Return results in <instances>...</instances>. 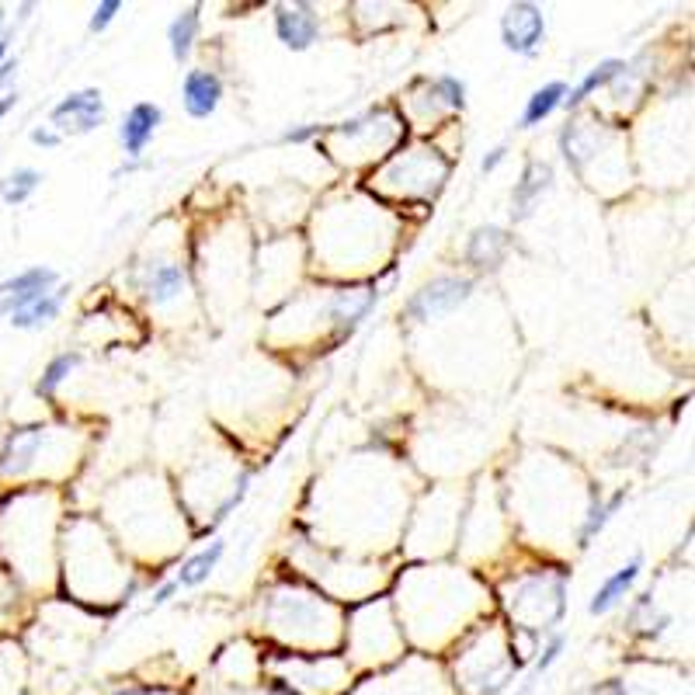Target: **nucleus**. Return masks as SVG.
<instances>
[{"label": "nucleus", "mask_w": 695, "mask_h": 695, "mask_svg": "<svg viewBox=\"0 0 695 695\" xmlns=\"http://www.w3.org/2000/svg\"><path fill=\"white\" fill-rule=\"evenodd\" d=\"M14 105H18V94H4V98H0V122L7 119V112H11Z\"/></svg>", "instance_id": "obj_31"}, {"label": "nucleus", "mask_w": 695, "mask_h": 695, "mask_svg": "<svg viewBox=\"0 0 695 695\" xmlns=\"http://www.w3.org/2000/svg\"><path fill=\"white\" fill-rule=\"evenodd\" d=\"M511 247V233L501 226H477L466 244V261L477 268H497Z\"/></svg>", "instance_id": "obj_12"}, {"label": "nucleus", "mask_w": 695, "mask_h": 695, "mask_svg": "<svg viewBox=\"0 0 695 695\" xmlns=\"http://www.w3.org/2000/svg\"><path fill=\"white\" fill-rule=\"evenodd\" d=\"M223 101V80L212 70H188L181 80V105L192 119H209Z\"/></svg>", "instance_id": "obj_7"}, {"label": "nucleus", "mask_w": 695, "mask_h": 695, "mask_svg": "<svg viewBox=\"0 0 695 695\" xmlns=\"http://www.w3.org/2000/svg\"><path fill=\"white\" fill-rule=\"evenodd\" d=\"M174 591H178V584L174 581H167V584H160L157 591H153V609H160V605H167L174 598Z\"/></svg>", "instance_id": "obj_29"}, {"label": "nucleus", "mask_w": 695, "mask_h": 695, "mask_svg": "<svg viewBox=\"0 0 695 695\" xmlns=\"http://www.w3.org/2000/svg\"><path fill=\"white\" fill-rule=\"evenodd\" d=\"M181 292H185V272H181V265L160 261V265L150 268V275H146V296L153 303H171Z\"/></svg>", "instance_id": "obj_17"}, {"label": "nucleus", "mask_w": 695, "mask_h": 695, "mask_svg": "<svg viewBox=\"0 0 695 695\" xmlns=\"http://www.w3.org/2000/svg\"><path fill=\"white\" fill-rule=\"evenodd\" d=\"M563 98H567V84H563V80H550V84H543L539 91H532L522 108V129L543 126L556 108L563 105Z\"/></svg>", "instance_id": "obj_15"}, {"label": "nucleus", "mask_w": 695, "mask_h": 695, "mask_svg": "<svg viewBox=\"0 0 695 695\" xmlns=\"http://www.w3.org/2000/svg\"><path fill=\"white\" fill-rule=\"evenodd\" d=\"M39 185H42V174L35 171V167H14L11 174L0 178V199H4L7 206H25V202L39 192Z\"/></svg>", "instance_id": "obj_19"}, {"label": "nucleus", "mask_w": 695, "mask_h": 695, "mask_svg": "<svg viewBox=\"0 0 695 695\" xmlns=\"http://www.w3.org/2000/svg\"><path fill=\"white\" fill-rule=\"evenodd\" d=\"M14 70H18V63H14V60H4V63H0V91H4V84L14 77Z\"/></svg>", "instance_id": "obj_30"}, {"label": "nucleus", "mask_w": 695, "mask_h": 695, "mask_svg": "<svg viewBox=\"0 0 695 695\" xmlns=\"http://www.w3.org/2000/svg\"><path fill=\"white\" fill-rule=\"evenodd\" d=\"M56 285H60V272L46 265H32V268H25V272L4 278V282H0V320L14 317V313L25 310L28 303H35L39 296L53 292Z\"/></svg>", "instance_id": "obj_4"}, {"label": "nucleus", "mask_w": 695, "mask_h": 695, "mask_svg": "<svg viewBox=\"0 0 695 695\" xmlns=\"http://www.w3.org/2000/svg\"><path fill=\"white\" fill-rule=\"evenodd\" d=\"M563 643H567V640H563V633H553V636H550V643H546L543 654H539V661H536V675H543V671L553 668L556 657L563 654Z\"/></svg>", "instance_id": "obj_25"}, {"label": "nucleus", "mask_w": 695, "mask_h": 695, "mask_svg": "<svg viewBox=\"0 0 695 695\" xmlns=\"http://www.w3.org/2000/svg\"><path fill=\"white\" fill-rule=\"evenodd\" d=\"M42 449V428H18L0 445V473L4 477H21L35 463Z\"/></svg>", "instance_id": "obj_9"}, {"label": "nucleus", "mask_w": 695, "mask_h": 695, "mask_svg": "<svg viewBox=\"0 0 695 695\" xmlns=\"http://www.w3.org/2000/svg\"><path fill=\"white\" fill-rule=\"evenodd\" d=\"M160 122H164V112H160V105H153V101H136V105L129 108L126 119H122V126H119V143H122V150H126V157H133V160L143 157L146 146L157 136Z\"/></svg>", "instance_id": "obj_6"}, {"label": "nucleus", "mask_w": 695, "mask_h": 695, "mask_svg": "<svg viewBox=\"0 0 695 695\" xmlns=\"http://www.w3.org/2000/svg\"><path fill=\"white\" fill-rule=\"evenodd\" d=\"M223 553H226L223 539H212L206 550H199L195 556H188V560L181 563L174 584H178V588H199V584H206L212 577V570L219 567V560H223Z\"/></svg>", "instance_id": "obj_14"}, {"label": "nucleus", "mask_w": 695, "mask_h": 695, "mask_svg": "<svg viewBox=\"0 0 695 695\" xmlns=\"http://www.w3.org/2000/svg\"><path fill=\"white\" fill-rule=\"evenodd\" d=\"M275 35L285 49L306 53L320 35V18L310 4H278L275 7Z\"/></svg>", "instance_id": "obj_5"}, {"label": "nucleus", "mask_w": 695, "mask_h": 695, "mask_svg": "<svg viewBox=\"0 0 695 695\" xmlns=\"http://www.w3.org/2000/svg\"><path fill=\"white\" fill-rule=\"evenodd\" d=\"M629 67L626 60H602L598 63L595 70L588 73V77L581 80V84L574 87V91H567V98H563V105L567 108H577V105H584V101L591 98V94L598 91V87H609V84H616L619 77H623V70Z\"/></svg>", "instance_id": "obj_16"}, {"label": "nucleus", "mask_w": 695, "mask_h": 695, "mask_svg": "<svg viewBox=\"0 0 695 695\" xmlns=\"http://www.w3.org/2000/svg\"><path fill=\"white\" fill-rule=\"evenodd\" d=\"M7 60V39H0V63Z\"/></svg>", "instance_id": "obj_32"}, {"label": "nucleus", "mask_w": 695, "mask_h": 695, "mask_svg": "<svg viewBox=\"0 0 695 695\" xmlns=\"http://www.w3.org/2000/svg\"><path fill=\"white\" fill-rule=\"evenodd\" d=\"M199 7H188V11H181L178 18L171 21V28H167V42H171V56L178 63L188 60V53H192L195 46V35H199Z\"/></svg>", "instance_id": "obj_18"}, {"label": "nucleus", "mask_w": 695, "mask_h": 695, "mask_svg": "<svg viewBox=\"0 0 695 695\" xmlns=\"http://www.w3.org/2000/svg\"><path fill=\"white\" fill-rule=\"evenodd\" d=\"M32 143L35 146H46V150H53V146L63 143V136L56 133L53 126H39V129H32Z\"/></svg>", "instance_id": "obj_27"}, {"label": "nucleus", "mask_w": 695, "mask_h": 695, "mask_svg": "<svg viewBox=\"0 0 695 695\" xmlns=\"http://www.w3.org/2000/svg\"><path fill=\"white\" fill-rule=\"evenodd\" d=\"M49 126L60 136H87L94 129L105 126V98H101L98 87H84V91H73L60 105L49 112Z\"/></svg>", "instance_id": "obj_2"}, {"label": "nucleus", "mask_w": 695, "mask_h": 695, "mask_svg": "<svg viewBox=\"0 0 695 695\" xmlns=\"http://www.w3.org/2000/svg\"><path fill=\"white\" fill-rule=\"evenodd\" d=\"M626 501V487L623 490H616V494L609 497V501H602V494L595 497V501H591V508H588V515H584V525H581V546H588L591 539L598 536V532L605 529V525H609V518L616 515L619 511V504Z\"/></svg>", "instance_id": "obj_20"}, {"label": "nucleus", "mask_w": 695, "mask_h": 695, "mask_svg": "<svg viewBox=\"0 0 695 695\" xmlns=\"http://www.w3.org/2000/svg\"><path fill=\"white\" fill-rule=\"evenodd\" d=\"M501 42L515 56H536L546 42V18L536 4H511L501 14Z\"/></svg>", "instance_id": "obj_3"}, {"label": "nucleus", "mask_w": 695, "mask_h": 695, "mask_svg": "<svg viewBox=\"0 0 695 695\" xmlns=\"http://www.w3.org/2000/svg\"><path fill=\"white\" fill-rule=\"evenodd\" d=\"M119 11H122V0H101V4L94 7V14H91V32L94 35L108 32V25L119 18Z\"/></svg>", "instance_id": "obj_24"}, {"label": "nucleus", "mask_w": 695, "mask_h": 695, "mask_svg": "<svg viewBox=\"0 0 695 695\" xmlns=\"http://www.w3.org/2000/svg\"><path fill=\"white\" fill-rule=\"evenodd\" d=\"M247 484H251V473H244V477H240V484H237V490H233V494L226 497V501L216 508V515H212L209 529H216L219 522H226V518H230V511H233V508H240V501H244V497H247Z\"/></svg>", "instance_id": "obj_23"}, {"label": "nucleus", "mask_w": 695, "mask_h": 695, "mask_svg": "<svg viewBox=\"0 0 695 695\" xmlns=\"http://www.w3.org/2000/svg\"><path fill=\"white\" fill-rule=\"evenodd\" d=\"M504 157H508V146H494V150H490L487 157L480 160V171H484V174H494L497 167L504 164Z\"/></svg>", "instance_id": "obj_28"}, {"label": "nucleus", "mask_w": 695, "mask_h": 695, "mask_svg": "<svg viewBox=\"0 0 695 695\" xmlns=\"http://www.w3.org/2000/svg\"><path fill=\"white\" fill-rule=\"evenodd\" d=\"M331 133V126H296V129H285L282 133V143H310V139L317 136H327Z\"/></svg>", "instance_id": "obj_26"}, {"label": "nucleus", "mask_w": 695, "mask_h": 695, "mask_svg": "<svg viewBox=\"0 0 695 695\" xmlns=\"http://www.w3.org/2000/svg\"><path fill=\"white\" fill-rule=\"evenodd\" d=\"M4 21H7V11L0 7V32H4Z\"/></svg>", "instance_id": "obj_33"}, {"label": "nucleus", "mask_w": 695, "mask_h": 695, "mask_svg": "<svg viewBox=\"0 0 695 695\" xmlns=\"http://www.w3.org/2000/svg\"><path fill=\"white\" fill-rule=\"evenodd\" d=\"M63 303H67V289H63V285H56L53 292H46V296H39L35 303H28L25 310L14 313L11 324L18 327V331H39V327L53 324V320L60 317Z\"/></svg>", "instance_id": "obj_13"}, {"label": "nucleus", "mask_w": 695, "mask_h": 695, "mask_svg": "<svg viewBox=\"0 0 695 695\" xmlns=\"http://www.w3.org/2000/svg\"><path fill=\"white\" fill-rule=\"evenodd\" d=\"M640 567H643V556H633V560L623 563L616 574L605 577V581L598 584L595 595H591V602H588L591 616H605V612L616 609V605L629 595V588L636 584V577H640Z\"/></svg>", "instance_id": "obj_10"}, {"label": "nucleus", "mask_w": 695, "mask_h": 695, "mask_svg": "<svg viewBox=\"0 0 695 695\" xmlns=\"http://www.w3.org/2000/svg\"><path fill=\"white\" fill-rule=\"evenodd\" d=\"M553 181V167L546 160H529L522 171V181H515V192H511V216L515 219H529L536 202L546 195Z\"/></svg>", "instance_id": "obj_8"}, {"label": "nucleus", "mask_w": 695, "mask_h": 695, "mask_svg": "<svg viewBox=\"0 0 695 695\" xmlns=\"http://www.w3.org/2000/svg\"><path fill=\"white\" fill-rule=\"evenodd\" d=\"M80 365V355L77 351H63V355H56L53 362L46 365V372H42V379L39 383H35V393H39V397H56V390H60L63 383H67V376L73 369H77Z\"/></svg>", "instance_id": "obj_21"}, {"label": "nucleus", "mask_w": 695, "mask_h": 695, "mask_svg": "<svg viewBox=\"0 0 695 695\" xmlns=\"http://www.w3.org/2000/svg\"><path fill=\"white\" fill-rule=\"evenodd\" d=\"M431 91H435V98H442L449 108L466 105V84L459 77H452V73H442V77L431 80Z\"/></svg>", "instance_id": "obj_22"}, {"label": "nucleus", "mask_w": 695, "mask_h": 695, "mask_svg": "<svg viewBox=\"0 0 695 695\" xmlns=\"http://www.w3.org/2000/svg\"><path fill=\"white\" fill-rule=\"evenodd\" d=\"M473 292V278H459V275H438L431 282H424L421 289L407 299V317L414 320H435L442 313H452L456 306H463Z\"/></svg>", "instance_id": "obj_1"}, {"label": "nucleus", "mask_w": 695, "mask_h": 695, "mask_svg": "<svg viewBox=\"0 0 695 695\" xmlns=\"http://www.w3.org/2000/svg\"><path fill=\"white\" fill-rule=\"evenodd\" d=\"M379 292L376 289H351V292H338V296L331 299V306H327V313H331L334 327H338V334H351L358 324L365 320V313L376 306Z\"/></svg>", "instance_id": "obj_11"}]
</instances>
